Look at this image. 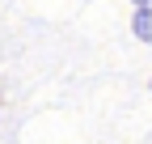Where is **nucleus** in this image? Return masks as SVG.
I'll list each match as a JSON object with an SVG mask.
<instances>
[{"mask_svg": "<svg viewBox=\"0 0 152 144\" xmlns=\"http://www.w3.org/2000/svg\"><path fill=\"white\" fill-rule=\"evenodd\" d=\"M131 4H152V0H131Z\"/></svg>", "mask_w": 152, "mask_h": 144, "instance_id": "f03ea898", "label": "nucleus"}, {"mask_svg": "<svg viewBox=\"0 0 152 144\" xmlns=\"http://www.w3.org/2000/svg\"><path fill=\"white\" fill-rule=\"evenodd\" d=\"M148 89H152V81H148Z\"/></svg>", "mask_w": 152, "mask_h": 144, "instance_id": "7ed1b4c3", "label": "nucleus"}, {"mask_svg": "<svg viewBox=\"0 0 152 144\" xmlns=\"http://www.w3.org/2000/svg\"><path fill=\"white\" fill-rule=\"evenodd\" d=\"M131 34L140 43H152V4H135V17H131Z\"/></svg>", "mask_w": 152, "mask_h": 144, "instance_id": "f257e3e1", "label": "nucleus"}]
</instances>
